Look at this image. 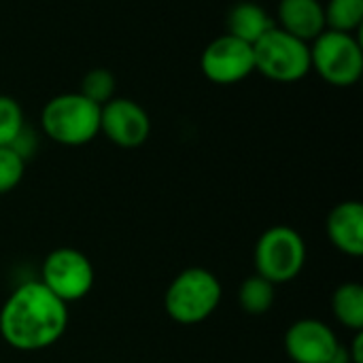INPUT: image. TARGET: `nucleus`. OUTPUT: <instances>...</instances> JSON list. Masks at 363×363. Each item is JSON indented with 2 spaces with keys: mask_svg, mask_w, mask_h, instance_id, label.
I'll return each instance as SVG.
<instances>
[{
  "mask_svg": "<svg viewBox=\"0 0 363 363\" xmlns=\"http://www.w3.org/2000/svg\"><path fill=\"white\" fill-rule=\"evenodd\" d=\"M68 328V304L40 281L19 285L0 308V336L21 353L53 347Z\"/></svg>",
  "mask_w": 363,
  "mask_h": 363,
  "instance_id": "f257e3e1",
  "label": "nucleus"
},
{
  "mask_svg": "<svg viewBox=\"0 0 363 363\" xmlns=\"http://www.w3.org/2000/svg\"><path fill=\"white\" fill-rule=\"evenodd\" d=\"M47 138L64 147H83L100 134V106L79 91L53 96L40 113Z\"/></svg>",
  "mask_w": 363,
  "mask_h": 363,
  "instance_id": "f03ea898",
  "label": "nucleus"
},
{
  "mask_svg": "<svg viewBox=\"0 0 363 363\" xmlns=\"http://www.w3.org/2000/svg\"><path fill=\"white\" fill-rule=\"evenodd\" d=\"M223 296L219 279L200 266L179 272L164 296L168 317L181 325H198L206 321L219 306Z\"/></svg>",
  "mask_w": 363,
  "mask_h": 363,
  "instance_id": "7ed1b4c3",
  "label": "nucleus"
},
{
  "mask_svg": "<svg viewBox=\"0 0 363 363\" xmlns=\"http://www.w3.org/2000/svg\"><path fill=\"white\" fill-rule=\"evenodd\" d=\"M306 264V242L289 225L268 228L255 242L253 266L255 274L274 285L291 283L300 277Z\"/></svg>",
  "mask_w": 363,
  "mask_h": 363,
  "instance_id": "20e7f679",
  "label": "nucleus"
},
{
  "mask_svg": "<svg viewBox=\"0 0 363 363\" xmlns=\"http://www.w3.org/2000/svg\"><path fill=\"white\" fill-rule=\"evenodd\" d=\"M255 70L277 83H298L311 72V45L272 26L255 45Z\"/></svg>",
  "mask_w": 363,
  "mask_h": 363,
  "instance_id": "39448f33",
  "label": "nucleus"
},
{
  "mask_svg": "<svg viewBox=\"0 0 363 363\" xmlns=\"http://www.w3.org/2000/svg\"><path fill=\"white\" fill-rule=\"evenodd\" d=\"M311 70L334 87H351L363 74V49L347 32L323 30L311 45Z\"/></svg>",
  "mask_w": 363,
  "mask_h": 363,
  "instance_id": "423d86ee",
  "label": "nucleus"
},
{
  "mask_svg": "<svg viewBox=\"0 0 363 363\" xmlns=\"http://www.w3.org/2000/svg\"><path fill=\"white\" fill-rule=\"evenodd\" d=\"M94 266L85 253L72 247L53 249L40 270V283L62 302H79L94 287Z\"/></svg>",
  "mask_w": 363,
  "mask_h": 363,
  "instance_id": "0eeeda50",
  "label": "nucleus"
},
{
  "mask_svg": "<svg viewBox=\"0 0 363 363\" xmlns=\"http://www.w3.org/2000/svg\"><path fill=\"white\" fill-rule=\"evenodd\" d=\"M202 74L215 85H234L255 72L253 45L223 34L211 40L200 57Z\"/></svg>",
  "mask_w": 363,
  "mask_h": 363,
  "instance_id": "6e6552de",
  "label": "nucleus"
},
{
  "mask_svg": "<svg viewBox=\"0 0 363 363\" xmlns=\"http://www.w3.org/2000/svg\"><path fill=\"white\" fill-rule=\"evenodd\" d=\"M100 132L121 149H136L151 134L149 113L130 98H113L100 106Z\"/></svg>",
  "mask_w": 363,
  "mask_h": 363,
  "instance_id": "1a4fd4ad",
  "label": "nucleus"
},
{
  "mask_svg": "<svg viewBox=\"0 0 363 363\" xmlns=\"http://www.w3.org/2000/svg\"><path fill=\"white\" fill-rule=\"evenodd\" d=\"M340 342L319 319H300L285 332V353L294 363H332Z\"/></svg>",
  "mask_w": 363,
  "mask_h": 363,
  "instance_id": "9d476101",
  "label": "nucleus"
},
{
  "mask_svg": "<svg viewBox=\"0 0 363 363\" xmlns=\"http://www.w3.org/2000/svg\"><path fill=\"white\" fill-rule=\"evenodd\" d=\"M328 236L332 245L349 255L362 257L363 255V204L357 200H347L334 206L325 221Z\"/></svg>",
  "mask_w": 363,
  "mask_h": 363,
  "instance_id": "9b49d317",
  "label": "nucleus"
},
{
  "mask_svg": "<svg viewBox=\"0 0 363 363\" xmlns=\"http://www.w3.org/2000/svg\"><path fill=\"white\" fill-rule=\"evenodd\" d=\"M279 28L311 43L325 30L323 4L319 0H279Z\"/></svg>",
  "mask_w": 363,
  "mask_h": 363,
  "instance_id": "f8f14e48",
  "label": "nucleus"
},
{
  "mask_svg": "<svg viewBox=\"0 0 363 363\" xmlns=\"http://www.w3.org/2000/svg\"><path fill=\"white\" fill-rule=\"evenodd\" d=\"M272 26L277 23L272 21L268 11L255 2H238L228 11L225 17V34L236 36L249 45H255Z\"/></svg>",
  "mask_w": 363,
  "mask_h": 363,
  "instance_id": "ddd939ff",
  "label": "nucleus"
},
{
  "mask_svg": "<svg viewBox=\"0 0 363 363\" xmlns=\"http://www.w3.org/2000/svg\"><path fill=\"white\" fill-rule=\"evenodd\" d=\"M332 311L340 325L359 332L363 330V287L359 283H342L332 296Z\"/></svg>",
  "mask_w": 363,
  "mask_h": 363,
  "instance_id": "4468645a",
  "label": "nucleus"
},
{
  "mask_svg": "<svg viewBox=\"0 0 363 363\" xmlns=\"http://www.w3.org/2000/svg\"><path fill=\"white\" fill-rule=\"evenodd\" d=\"M274 298L277 285L259 274H251L238 287V306L251 317L266 315L274 306Z\"/></svg>",
  "mask_w": 363,
  "mask_h": 363,
  "instance_id": "2eb2a0df",
  "label": "nucleus"
},
{
  "mask_svg": "<svg viewBox=\"0 0 363 363\" xmlns=\"http://www.w3.org/2000/svg\"><path fill=\"white\" fill-rule=\"evenodd\" d=\"M323 15L325 30L353 34L363 23V0H328Z\"/></svg>",
  "mask_w": 363,
  "mask_h": 363,
  "instance_id": "dca6fc26",
  "label": "nucleus"
},
{
  "mask_svg": "<svg viewBox=\"0 0 363 363\" xmlns=\"http://www.w3.org/2000/svg\"><path fill=\"white\" fill-rule=\"evenodd\" d=\"M115 77L113 72H108L106 68H94L83 77L81 83V91L87 100L96 102L98 106L106 104L108 100L115 98Z\"/></svg>",
  "mask_w": 363,
  "mask_h": 363,
  "instance_id": "f3484780",
  "label": "nucleus"
},
{
  "mask_svg": "<svg viewBox=\"0 0 363 363\" xmlns=\"http://www.w3.org/2000/svg\"><path fill=\"white\" fill-rule=\"evenodd\" d=\"M26 125L19 102L11 96H0V147H9Z\"/></svg>",
  "mask_w": 363,
  "mask_h": 363,
  "instance_id": "a211bd4d",
  "label": "nucleus"
},
{
  "mask_svg": "<svg viewBox=\"0 0 363 363\" xmlns=\"http://www.w3.org/2000/svg\"><path fill=\"white\" fill-rule=\"evenodd\" d=\"M26 172V160L19 157L11 147H0V196L13 191Z\"/></svg>",
  "mask_w": 363,
  "mask_h": 363,
  "instance_id": "6ab92c4d",
  "label": "nucleus"
},
{
  "mask_svg": "<svg viewBox=\"0 0 363 363\" xmlns=\"http://www.w3.org/2000/svg\"><path fill=\"white\" fill-rule=\"evenodd\" d=\"M9 147H11L19 157L28 160V157L34 153V149H36V134H34V130L28 128V125H23L21 132L15 136V140H13Z\"/></svg>",
  "mask_w": 363,
  "mask_h": 363,
  "instance_id": "aec40b11",
  "label": "nucleus"
},
{
  "mask_svg": "<svg viewBox=\"0 0 363 363\" xmlns=\"http://www.w3.org/2000/svg\"><path fill=\"white\" fill-rule=\"evenodd\" d=\"M349 351V357H351V363H363V332H355L351 345L347 347Z\"/></svg>",
  "mask_w": 363,
  "mask_h": 363,
  "instance_id": "412c9836",
  "label": "nucleus"
}]
</instances>
